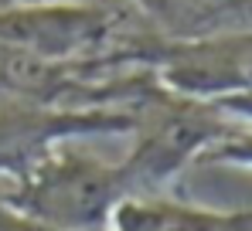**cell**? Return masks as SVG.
<instances>
[{
    "instance_id": "cell-1",
    "label": "cell",
    "mask_w": 252,
    "mask_h": 231,
    "mask_svg": "<svg viewBox=\"0 0 252 231\" xmlns=\"http://www.w3.org/2000/svg\"><path fill=\"white\" fill-rule=\"evenodd\" d=\"M129 113V150L120 173L129 197H157L235 129V122L215 102L181 95L150 75L123 106Z\"/></svg>"
},
{
    "instance_id": "cell-2",
    "label": "cell",
    "mask_w": 252,
    "mask_h": 231,
    "mask_svg": "<svg viewBox=\"0 0 252 231\" xmlns=\"http://www.w3.org/2000/svg\"><path fill=\"white\" fill-rule=\"evenodd\" d=\"M10 184L14 187L0 197L14 211L62 231H109L116 207L129 197L120 163L79 153L72 143L58 146Z\"/></svg>"
},
{
    "instance_id": "cell-3",
    "label": "cell",
    "mask_w": 252,
    "mask_h": 231,
    "mask_svg": "<svg viewBox=\"0 0 252 231\" xmlns=\"http://www.w3.org/2000/svg\"><path fill=\"white\" fill-rule=\"evenodd\" d=\"M126 109H65L0 92V177L17 180L72 140L126 136Z\"/></svg>"
},
{
    "instance_id": "cell-4",
    "label": "cell",
    "mask_w": 252,
    "mask_h": 231,
    "mask_svg": "<svg viewBox=\"0 0 252 231\" xmlns=\"http://www.w3.org/2000/svg\"><path fill=\"white\" fill-rule=\"evenodd\" d=\"M150 72L181 95L218 102L228 95L252 92V31L221 38L157 44Z\"/></svg>"
},
{
    "instance_id": "cell-5",
    "label": "cell",
    "mask_w": 252,
    "mask_h": 231,
    "mask_svg": "<svg viewBox=\"0 0 252 231\" xmlns=\"http://www.w3.org/2000/svg\"><path fill=\"white\" fill-rule=\"evenodd\" d=\"M123 3L164 44H188L252 31V0H123Z\"/></svg>"
},
{
    "instance_id": "cell-6",
    "label": "cell",
    "mask_w": 252,
    "mask_h": 231,
    "mask_svg": "<svg viewBox=\"0 0 252 231\" xmlns=\"http://www.w3.org/2000/svg\"><path fill=\"white\" fill-rule=\"evenodd\" d=\"M109 231H252V207L215 211L174 197H126L113 214Z\"/></svg>"
},
{
    "instance_id": "cell-7",
    "label": "cell",
    "mask_w": 252,
    "mask_h": 231,
    "mask_svg": "<svg viewBox=\"0 0 252 231\" xmlns=\"http://www.w3.org/2000/svg\"><path fill=\"white\" fill-rule=\"evenodd\" d=\"M201 163H218V167H242L252 170V126H235Z\"/></svg>"
},
{
    "instance_id": "cell-8",
    "label": "cell",
    "mask_w": 252,
    "mask_h": 231,
    "mask_svg": "<svg viewBox=\"0 0 252 231\" xmlns=\"http://www.w3.org/2000/svg\"><path fill=\"white\" fill-rule=\"evenodd\" d=\"M0 231H62L55 225H44L38 218H28L21 211H14L3 197H0Z\"/></svg>"
},
{
    "instance_id": "cell-9",
    "label": "cell",
    "mask_w": 252,
    "mask_h": 231,
    "mask_svg": "<svg viewBox=\"0 0 252 231\" xmlns=\"http://www.w3.org/2000/svg\"><path fill=\"white\" fill-rule=\"evenodd\" d=\"M221 113L228 116L235 126H252V92H242V95H228V99H218L215 102Z\"/></svg>"
},
{
    "instance_id": "cell-10",
    "label": "cell",
    "mask_w": 252,
    "mask_h": 231,
    "mask_svg": "<svg viewBox=\"0 0 252 231\" xmlns=\"http://www.w3.org/2000/svg\"><path fill=\"white\" fill-rule=\"evenodd\" d=\"M38 3H55V0H0V10H17V7H38Z\"/></svg>"
}]
</instances>
